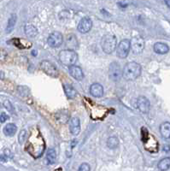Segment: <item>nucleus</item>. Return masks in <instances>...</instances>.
I'll return each mask as SVG.
<instances>
[{
  "mask_svg": "<svg viewBox=\"0 0 170 171\" xmlns=\"http://www.w3.org/2000/svg\"><path fill=\"white\" fill-rule=\"evenodd\" d=\"M164 2L167 4V6L170 9V0H164Z\"/></svg>",
  "mask_w": 170,
  "mask_h": 171,
  "instance_id": "obj_31",
  "label": "nucleus"
},
{
  "mask_svg": "<svg viewBox=\"0 0 170 171\" xmlns=\"http://www.w3.org/2000/svg\"><path fill=\"white\" fill-rule=\"evenodd\" d=\"M169 51V47L168 45L164 44V43H161V42H158V43H155L154 45V52L157 54H166Z\"/></svg>",
  "mask_w": 170,
  "mask_h": 171,
  "instance_id": "obj_16",
  "label": "nucleus"
},
{
  "mask_svg": "<svg viewBox=\"0 0 170 171\" xmlns=\"http://www.w3.org/2000/svg\"><path fill=\"white\" fill-rule=\"evenodd\" d=\"M66 45L68 46V48L71 49H76L78 47V40L76 37L74 36V34H70L68 37H67V43Z\"/></svg>",
  "mask_w": 170,
  "mask_h": 171,
  "instance_id": "obj_18",
  "label": "nucleus"
},
{
  "mask_svg": "<svg viewBox=\"0 0 170 171\" xmlns=\"http://www.w3.org/2000/svg\"><path fill=\"white\" fill-rule=\"evenodd\" d=\"M59 59L61 63L66 65L71 66L74 65L78 61V55L73 50H63L59 53Z\"/></svg>",
  "mask_w": 170,
  "mask_h": 171,
  "instance_id": "obj_4",
  "label": "nucleus"
},
{
  "mask_svg": "<svg viewBox=\"0 0 170 171\" xmlns=\"http://www.w3.org/2000/svg\"><path fill=\"white\" fill-rule=\"evenodd\" d=\"M130 49H131V40H122L116 48V55L119 58H126L128 56Z\"/></svg>",
  "mask_w": 170,
  "mask_h": 171,
  "instance_id": "obj_7",
  "label": "nucleus"
},
{
  "mask_svg": "<svg viewBox=\"0 0 170 171\" xmlns=\"http://www.w3.org/2000/svg\"><path fill=\"white\" fill-rule=\"evenodd\" d=\"M40 69L44 73L52 76V77H57L58 74H59V72H58L56 66L54 63H52V62L47 61V60H44V61L41 62Z\"/></svg>",
  "mask_w": 170,
  "mask_h": 171,
  "instance_id": "obj_6",
  "label": "nucleus"
},
{
  "mask_svg": "<svg viewBox=\"0 0 170 171\" xmlns=\"http://www.w3.org/2000/svg\"><path fill=\"white\" fill-rule=\"evenodd\" d=\"M25 34H27V36L29 38L35 37L38 34L37 28L33 25H27L25 27Z\"/></svg>",
  "mask_w": 170,
  "mask_h": 171,
  "instance_id": "obj_21",
  "label": "nucleus"
},
{
  "mask_svg": "<svg viewBox=\"0 0 170 171\" xmlns=\"http://www.w3.org/2000/svg\"><path fill=\"white\" fill-rule=\"evenodd\" d=\"M15 23H16V15H15V14H13V15H10V17L8 20L7 26H6V29H5V32H6L7 34L11 33V31L14 29Z\"/></svg>",
  "mask_w": 170,
  "mask_h": 171,
  "instance_id": "obj_20",
  "label": "nucleus"
},
{
  "mask_svg": "<svg viewBox=\"0 0 170 171\" xmlns=\"http://www.w3.org/2000/svg\"><path fill=\"white\" fill-rule=\"evenodd\" d=\"M107 145L108 147L110 149L117 148L119 145V140L117 137L112 136V137L109 138V140H107Z\"/></svg>",
  "mask_w": 170,
  "mask_h": 171,
  "instance_id": "obj_24",
  "label": "nucleus"
},
{
  "mask_svg": "<svg viewBox=\"0 0 170 171\" xmlns=\"http://www.w3.org/2000/svg\"><path fill=\"white\" fill-rule=\"evenodd\" d=\"M131 49L134 54H140L144 49V40L140 36H135L131 40Z\"/></svg>",
  "mask_w": 170,
  "mask_h": 171,
  "instance_id": "obj_9",
  "label": "nucleus"
},
{
  "mask_svg": "<svg viewBox=\"0 0 170 171\" xmlns=\"http://www.w3.org/2000/svg\"><path fill=\"white\" fill-rule=\"evenodd\" d=\"M170 168V157H165L160 160L158 163V169L160 170H167Z\"/></svg>",
  "mask_w": 170,
  "mask_h": 171,
  "instance_id": "obj_22",
  "label": "nucleus"
},
{
  "mask_svg": "<svg viewBox=\"0 0 170 171\" xmlns=\"http://www.w3.org/2000/svg\"><path fill=\"white\" fill-rule=\"evenodd\" d=\"M123 76V70L120 66V64L116 62H113L109 66V77L111 81L117 82Z\"/></svg>",
  "mask_w": 170,
  "mask_h": 171,
  "instance_id": "obj_5",
  "label": "nucleus"
},
{
  "mask_svg": "<svg viewBox=\"0 0 170 171\" xmlns=\"http://www.w3.org/2000/svg\"><path fill=\"white\" fill-rule=\"evenodd\" d=\"M27 137V130L26 129H22V130L20 132V134H19V136H18L19 143H20V144H23L24 142L26 141Z\"/></svg>",
  "mask_w": 170,
  "mask_h": 171,
  "instance_id": "obj_26",
  "label": "nucleus"
},
{
  "mask_svg": "<svg viewBox=\"0 0 170 171\" xmlns=\"http://www.w3.org/2000/svg\"><path fill=\"white\" fill-rule=\"evenodd\" d=\"M117 40L112 34H106L101 40V46L102 50L106 54H111L116 49Z\"/></svg>",
  "mask_w": 170,
  "mask_h": 171,
  "instance_id": "obj_3",
  "label": "nucleus"
},
{
  "mask_svg": "<svg viewBox=\"0 0 170 171\" xmlns=\"http://www.w3.org/2000/svg\"><path fill=\"white\" fill-rule=\"evenodd\" d=\"M93 27V21L89 17H84L81 20L77 27L78 31L81 34H86Z\"/></svg>",
  "mask_w": 170,
  "mask_h": 171,
  "instance_id": "obj_10",
  "label": "nucleus"
},
{
  "mask_svg": "<svg viewBox=\"0 0 170 171\" xmlns=\"http://www.w3.org/2000/svg\"><path fill=\"white\" fill-rule=\"evenodd\" d=\"M151 107V103L147 98L144 96H139L137 99V108L142 113H148Z\"/></svg>",
  "mask_w": 170,
  "mask_h": 171,
  "instance_id": "obj_11",
  "label": "nucleus"
},
{
  "mask_svg": "<svg viewBox=\"0 0 170 171\" xmlns=\"http://www.w3.org/2000/svg\"><path fill=\"white\" fill-rule=\"evenodd\" d=\"M4 108L6 109V110H8V111H9L10 112H11V113H13V112H14V107H13L12 104H11L9 100L4 101Z\"/></svg>",
  "mask_w": 170,
  "mask_h": 171,
  "instance_id": "obj_27",
  "label": "nucleus"
},
{
  "mask_svg": "<svg viewBox=\"0 0 170 171\" xmlns=\"http://www.w3.org/2000/svg\"><path fill=\"white\" fill-rule=\"evenodd\" d=\"M16 130H17V127H16L15 124L9 123V124H7L6 126L4 127V133L6 136H13L16 133Z\"/></svg>",
  "mask_w": 170,
  "mask_h": 171,
  "instance_id": "obj_19",
  "label": "nucleus"
},
{
  "mask_svg": "<svg viewBox=\"0 0 170 171\" xmlns=\"http://www.w3.org/2000/svg\"><path fill=\"white\" fill-rule=\"evenodd\" d=\"M63 89H64L66 96L68 98L72 99V98H75V96H76V90L74 89V87L71 84H69V83H64L63 84Z\"/></svg>",
  "mask_w": 170,
  "mask_h": 171,
  "instance_id": "obj_15",
  "label": "nucleus"
},
{
  "mask_svg": "<svg viewBox=\"0 0 170 171\" xmlns=\"http://www.w3.org/2000/svg\"><path fill=\"white\" fill-rule=\"evenodd\" d=\"M69 74L74 79H75L76 81H81L84 78V74L82 71L81 68H80L79 66L76 65H71L69 66L68 69Z\"/></svg>",
  "mask_w": 170,
  "mask_h": 171,
  "instance_id": "obj_12",
  "label": "nucleus"
},
{
  "mask_svg": "<svg viewBox=\"0 0 170 171\" xmlns=\"http://www.w3.org/2000/svg\"><path fill=\"white\" fill-rule=\"evenodd\" d=\"M91 169V168H90V165L88 164H86V163H84V164H82L80 168H79V170L80 171H88Z\"/></svg>",
  "mask_w": 170,
  "mask_h": 171,
  "instance_id": "obj_29",
  "label": "nucleus"
},
{
  "mask_svg": "<svg viewBox=\"0 0 170 171\" xmlns=\"http://www.w3.org/2000/svg\"><path fill=\"white\" fill-rule=\"evenodd\" d=\"M10 151L9 150H4V152L2 153V155H1V162H6L8 160V157L10 156Z\"/></svg>",
  "mask_w": 170,
  "mask_h": 171,
  "instance_id": "obj_28",
  "label": "nucleus"
},
{
  "mask_svg": "<svg viewBox=\"0 0 170 171\" xmlns=\"http://www.w3.org/2000/svg\"><path fill=\"white\" fill-rule=\"evenodd\" d=\"M56 118L61 123H67V121L68 120V113L65 111H60L56 114Z\"/></svg>",
  "mask_w": 170,
  "mask_h": 171,
  "instance_id": "obj_25",
  "label": "nucleus"
},
{
  "mask_svg": "<svg viewBox=\"0 0 170 171\" xmlns=\"http://www.w3.org/2000/svg\"><path fill=\"white\" fill-rule=\"evenodd\" d=\"M90 93L95 98H101L104 95V87L99 83H94L90 86Z\"/></svg>",
  "mask_w": 170,
  "mask_h": 171,
  "instance_id": "obj_14",
  "label": "nucleus"
},
{
  "mask_svg": "<svg viewBox=\"0 0 170 171\" xmlns=\"http://www.w3.org/2000/svg\"><path fill=\"white\" fill-rule=\"evenodd\" d=\"M46 158L50 164H53L56 163V154L54 149H49L47 152V155H46Z\"/></svg>",
  "mask_w": 170,
  "mask_h": 171,
  "instance_id": "obj_23",
  "label": "nucleus"
},
{
  "mask_svg": "<svg viewBox=\"0 0 170 171\" xmlns=\"http://www.w3.org/2000/svg\"><path fill=\"white\" fill-rule=\"evenodd\" d=\"M164 150H165V151H166V152H168V151H169V147H168V146H165V147H164Z\"/></svg>",
  "mask_w": 170,
  "mask_h": 171,
  "instance_id": "obj_32",
  "label": "nucleus"
},
{
  "mask_svg": "<svg viewBox=\"0 0 170 171\" xmlns=\"http://www.w3.org/2000/svg\"><path fill=\"white\" fill-rule=\"evenodd\" d=\"M26 150L31 156L38 158L43 154L44 151V141L41 134L37 130L33 129L27 140Z\"/></svg>",
  "mask_w": 170,
  "mask_h": 171,
  "instance_id": "obj_1",
  "label": "nucleus"
},
{
  "mask_svg": "<svg viewBox=\"0 0 170 171\" xmlns=\"http://www.w3.org/2000/svg\"><path fill=\"white\" fill-rule=\"evenodd\" d=\"M160 133L161 135L165 139L170 138V123H163L160 126Z\"/></svg>",
  "mask_w": 170,
  "mask_h": 171,
  "instance_id": "obj_17",
  "label": "nucleus"
},
{
  "mask_svg": "<svg viewBox=\"0 0 170 171\" xmlns=\"http://www.w3.org/2000/svg\"><path fill=\"white\" fill-rule=\"evenodd\" d=\"M9 119H10V116H9L6 113H4V112H2V113H1V115H0V121H1V123H5V122L8 121Z\"/></svg>",
  "mask_w": 170,
  "mask_h": 171,
  "instance_id": "obj_30",
  "label": "nucleus"
},
{
  "mask_svg": "<svg viewBox=\"0 0 170 171\" xmlns=\"http://www.w3.org/2000/svg\"><path fill=\"white\" fill-rule=\"evenodd\" d=\"M63 37L61 33L59 32H53L49 35L47 39V43L48 45L52 48H57L63 44Z\"/></svg>",
  "mask_w": 170,
  "mask_h": 171,
  "instance_id": "obj_8",
  "label": "nucleus"
},
{
  "mask_svg": "<svg viewBox=\"0 0 170 171\" xmlns=\"http://www.w3.org/2000/svg\"><path fill=\"white\" fill-rule=\"evenodd\" d=\"M142 68L140 64L135 62L126 63L123 68V78L126 81H134L141 74Z\"/></svg>",
  "mask_w": 170,
  "mask_h": 171,
  "instance_id": "obj_2",
  "label": "nucleus"
},
{
  "mask_svg": "<svg viewBox=\"0 0 170 171\" xmlns=\"http://www.w3.org/2000/svg\"><path fill=\"white\" fill-rule=\"evenodd\" d=\"M69 130L73 135H78L81 132V123L77 117H73L69 122Z\"/></svg>",
  "mask_w": 170,
  "mask_h": 171,
  "instance_id": "obj_13",
  "label": "nucleus"
}]
</instances>
